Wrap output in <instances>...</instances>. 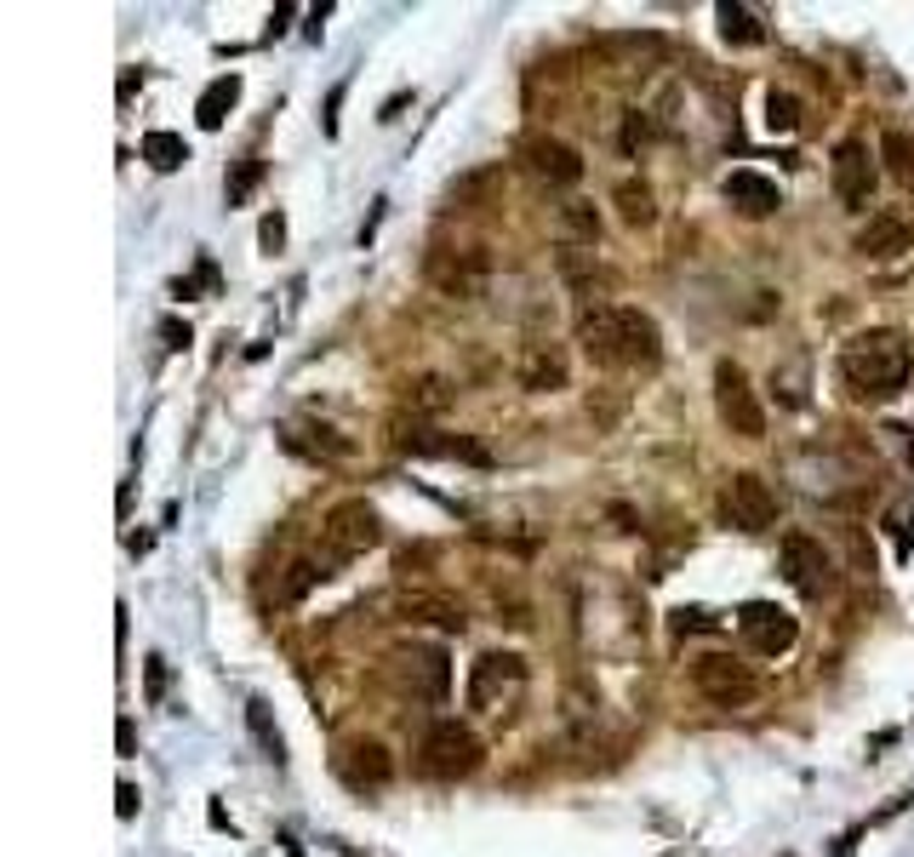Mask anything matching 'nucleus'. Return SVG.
<instances>
[{
  "label": "nucleus",
  "instance_id": "1a4fd4ad",
  "mask_svg": "<svg viewBox=\"0 0 914 857\" xmlns=\"http://www.w3.org/2000/svg\"><path fill=\"white\" fill-rule=\"evenodd\" d=\"M829 178H834L841 207L869 212L875 184H880V166H875V155H869V143H863V138H846L841 149H834V161H829Z\"/></svg>",
  "mask_w": 914,
  "mask_h": 857
},
{
  "label": "nucleus",
  "instance_id": "4c0bfd02",
  "mask_svg": "<svg viewBox=\"0 0 914 857\" xmlns=\"http://www.w3.org/2000/svg\"><path fill=\"white\" fill-rule=\"evenodd\" d=\"M618 412H623V395H589V418H595L600 428H612Z\"/></svg>",
  "mask_w": 914,
  "mask_h": 857
},
{
  "label": "nucleus",
  "instance_id": "de8ad7c7",
  "mask_svg": "<svg viewBox=\"0 0 914 857\" xmlns=\"http://www.w3.org/2000/svg\"><path fill=\"white\" fill-rule=\"evenodd\" d=\"M138 81H143V74H138V69H126V74H120V104H126V97H132V92H138Z\"/></svg>",
  "mask_w": 914,
  "mask_h": 857
},
{
  "label": "nucleus",
  "instance_id": "f8f14e48",
  "mask_svg": "<svg viewBox=\"0 0 914 857\" xmlns=\"http://www.w3.org/2000/svg\"><path fill=\"white\" fill-rule=\"evenodd\" d=\"M738 635H743L749 651H760V658H777V651H789L800 641V623H795V612L772 607V600H749L738 612Z\"/></svg>",
  "mask_w": 914,
  "mask_h": 857
},
{
  "label": "nucleus",
  "instance_id": "dca6fc26",
  "mask_svg": "<svg viewBox=\"0 0 914 857\" xmlns=\"http://www.w3.org/2000/svg\"><path fill=\"white\" fill-rule=\"evenodd\" d=\"M338 777L349 789H384L389 777H395V761H389V749L377 743V738H361V743H343L338 749Z\"/></svg>",
  "mask_w": 914,
  "mask_h": 857
},
{
  "label": "nucleus",
  "instance_id": "9d476101",
  "mask_svg": "<svg viewBox=\"0 0 914 857\" xmlns=\"http://www.w3.org/2000/svg\"><path fill=\"white\" fill-rule=\"evenodd\" d=\"M720 509H726V520L738 526V532H766V526L777 520V492L760 481V474L738 469V474L720 486Z\"/></svg>",
  "mask_w": 914,
  "mask_h": 857
},
{
  "label": "nucleus",
  "instance_id": "423d86ee",
  "mask_svg": "<svg viewBox=\"0 0 914 857\" xmlns=\"http://www.w3.org/2000/svg\"><path fill=\"white\" fill-rule=\"evenodd\" d=\"M423 274L441 297H480L487 292V251L480 246H429Z\"/></svg>",
  "mask_w": 914,
  "mask_h": 857
},
{
  "label": "nucleus",
  "instance_id": "f257e3e1",
  "mask_svg": "<svg viewBox=\"0 0 914 857\" xmlns=\"http://www.w3.org/2000/svg\"><path fill=\"white\" fill-rule=\"evenodd\" d=\"M909 366H914L909 338L892 332V326H880V332H857L841 349V384L857 400H892V395H903Z\"/></svg>",
  "mask_w": 914,
  "mask_h": 857
},
{
  "label": "nucleus",
  "instance_id": "7ed1b4c3",
  "mask_svg": "<svg viewBox=\"0 0 914 857\" xmlns=\"http://www.w3.org/2000/svg\"><path fill=\"white\" fill-rule=\"evenodd\" d=\"M480 761H487V749H480V738L469 732V726L435 720V726L423 732V772L441 777V784H457V777L480 772Z\"/></svg>",
  "mask_w": 914,
  "mask_h": 857
},
{
  "label": "nucleus",
  "instance_id": "09e8293b",
  "mask_svg": "<svg viewBox=\"0 0 914 857\" xmlns=\"http://www.w3.org/2000/svg\"><path fill=\"white\" fill-rule=\"evenodd\" d=\"M326 17H332V7H315V12H309V40H320V23H326Z\"/></svg>",
  "mask_w": 914,
  "mask_h": 857
},
{
  "label": "nucleus",
  "instance_id": "a19ab883",
  "mask_svg": "<svg viewBox=\"0 0 914 857\" xmlns=\"http://www.w3.org/2000/svg\"><path fill=\"white\" fill-rule=\"evenodd\" d=\"M161 338H166V349H189L195 343V332H189V320H161Z\"/></svg>",
  "mask_w": 914,
  "mask_h": 857
},
{
  "label": "nucleus",
  "instance_id": "9b49d317",
  "mask_svg": "<svg viewBox=\"0 0 914 857\" xmlns=\"http://www.w3.org/2000/svg\"><path fill=\"white\" fill-rule=\"evenodd\" d=\"M577 343L595 366H629V355H623V304H583L577 309Z\"/></svg>",
  "mask_w": 914,
  "mask_h": 857
},
{
  "label": "nucleus",
  "instance_id": "4468645a",
  "mask_svg": "<svg viewBox=\"0 0 914 857\" xmlns=\"http://www.w3.org/2000/svg\"><path fill=\"white\" fill-rule=\"evenodd\" d=\"M520 680H526V664L515 651H487V658H474L469 709H492V703H503V692H520Z\"/></svg>",
  "mask_w": 914,
  "mask_h": 857
},
{
  "label": "nucleus",
  "instance_id": "58836bf2",
  "mask_svg": "<svg viewBox=\"0 0 914 857\" xmlns=\"http://www.w3.org/2000/svg\"><path fill=\"white\" fill-rule=\"evenodd\" d=\"M343 92H349V81H338L332 92H326V109H320V132H326V138H338V109H343Z\"/></svg>",
  "mask_w": 914,
  "mask_h": 857
},
{
  "label": "nucleus",
  "instance_id": "f03ea898",
  "mask_svg": "<svg viewBox=\"0 0 914 857\" xmlns=\"http://www.w3.org/2000/svg\"><path fill=\"white\" fill-rule=\"evenodd\" d=\"M320 543H326V554H320L326 566H349V561H361L366 549L384 543L377 509H372L366 497H343V503H332V509H326V520H320Z\"/></svg>",
  "mask_w": 914,
  "mask_h": 857
},
{
  "label": "nucleus",
  "instance_id": "72a5a7b5",
  "mask_svg": "<svg viewBox=\"0 0 914 857\" xmlns=\"http://www.w3.org/2000/svg\"><path fill=\"white\" fill-rule=\"evenodd\" d=\"M492 600H497V612H503V623L509 629H531V607H526V595L509 584V589H492Z\"/></svg>",
  "mask_w": 914,
  "mask_h": 857
},
{
  "label": "nucleus",
  "instance_id": "a211bd4d",
  "mask_svg": "<svg viewBox=\"0 0 914 857\" xmlns=\"http://www.w3.org/2000/svg\"><path fill=\"white\" fill-rule=\"evenodd\" d=\"M395 618H400V623H435L441 635H464V629H469L464 607H457L452 595H435V589L400 595V600H395Z\"/></svg>",
  "mask_w": 914,
  "mask_h": 857
},
{
  "label": "nucleus",
  "instance_id": "6e6552de",
  "mask_svg": "<svg viewBox=\"0 0 914 857\" xmlns=\"http://www.w3.org/2000/svg\"><path fill=\"white\" fill-rule=\"evenodd\" d=\"M389 664H395L400 692H412V697H423V703H446V692H452L446 646H400Z\"/></svg>",
  "mask_w": 914,
  "mask_h": 857
},
{
  "label": "nucleus",
  "instance_id": "473e14b6",
  "mask_svg": "<svg viewBox=\"0 0 914 857\" xmlns=\"http://www.w3.org/2000/svg\"><path fill=\"white\" fill-rule=\"evenodd\" d=\"M766 126H772V132H795V126H800V104H795V92H766Z\"/></svg>",
  "mask_w": 914,
  "mask_h": 857
},
{
  "label": "nucleus",
  "instance_id": "79ce46f5",
  "mask_svg": "<svg viewBox=\"0 0 914 857\" xmlns=\"http://www.w3.org/2000/svg\"><path fill=\"white\" fill-rule=\"evenodd\" d=\"M189 281H195V292H200V286H207V292H218V263L207 258V251H200V258H195V274H189Z\"/></svg>",
  "mask_w": 914,
  "mask_h": 857
},
{
  "label": "nucleus",
  "instance_id": "f3484780",
  "mask_svg": "<svg viewBox=\"0 0 914 857\" xmlns=\"http://www.w3.org/2000/svg\"><path fill=\"white\" fill-rule=\"evenodd\" d=\"M515 384L526 395H554L566 389V349L561 343H526L515 361Z\"/></svg>",
  "mask_w": 914,
  "mask_h": 857
},
{
  "label": "nucleus",
  "instance_id": "e433bc0d",
  "mask_svg": "<svg viewBox=\"0 0 914 857\" xmlns=\"http://www.w3.org/2000/svg\"><path fill=\"white\" fill-rule=\"evenodd\" d=\"M258 246L269 251V258L286 246V218H281V212H263V223H258Z\"/></svg>",
  "mask_w": 914,
  "mask_h": 857
},
{
  "label": "nucleus",
  "instance_id": "2f4dec72",
  "mask_svg": "<svg viewBox=\"0 0 914 857\" xmlns=\"http://www.w3.org/2000/svg\"><path fill=\"white\" fill-rule=\"evenodd\" d=\"M880 161L892 166V178H903L914 189V138L909 132H886L880 138Z\"/></svg>",
  "mask_w": 914,
  "mask_h": 857
},
{
  "label": "nucleus",
  "instance_id": "8fccbe9b",
  "mask_svg": "<svg viewBox=\"0 0 914 857\" xmlns=\"http://www.w3.org/2000/svg\"><path fill=\"white\" fill-rule=\"evenodd\" d=\"M909 463H914V441H909Z\"/></svg>",
  "mask_w": 914,
  "mask_h": 857
},
{
  "label": "nucleus",
  "instance_id": "0eeeda50",
  "mask_svg": "<svg viewBox=\"0 0 914 857\" xmlns=\"http://www.w3.org/2000/svg\"><path fill=\"white\" fill-rule=\"evenodd\" d=\"M692 686L715 703V709H743V703L754 697V669L738 664V658H726V651H703V658L692 664Z\"/></svg>",
  "mask_w": 914,
  "mask_h": 857
},
{
  "label": "nucleus",
  "instance_id": "6ab92c4d",
  "mask_svg": "<svg viewBox=\"0 0 914 857\" xmlns=\"http://www.w3.org/2000/svg\"><path fill=\"white\" fill-rule=\"evenodd\" d=\"M554 269H561V281L583 297V304H606V286H612V269H606L589 246H561V258H554Z\"/></svg>",
  "mask_w": 914,
  "mask_h": 857
},
{
  "label": "nucleus",
  "instance_id": "a878e982",
  "mask_svg": "<svg viewBox=\"0 0 914 857\" xmlns=\"http://www.w3.org/2000/svg\"><path fill=\"white\" fill-rule=\"evenodd\" d=\"M246 726H251V738H258V749L269 754L274 766H281V761H286V738H281V726H274V715H269L263 697H246Z\"/></svg>",
  "mask_w": 914,
  "mask_h": 857
},
{
  "label": "nucleus",
  "instance_id": "aec40b11",
  "mask_svg": "<svg viewBox=\"0 0 914 857\" xmlns=\"http://www.w3.org/2000/svg\"><path fill=\"white\" fill-rule=\"evenodd\" d=\"M726 200H731V207H738L743 218H772V212L783 207L777 184H772V178H760V172H749V166L726 172Z\"/></svg>",
  "mask_w": 914,
  "mask_h": 857
},
{
  "label": "nucleus",
  "instance_id": "37998d69",
  "mask_svg": "<svg viewBox=\"0 0 914 857\" xmlns=\"http://www.w3.org/2000/svg\"><path fill=\"white\" fill-rule=\"evenodd\" d=\"M138 800H143V795H138L132 784H120V789H115V812H120V818H138Z\"/></svg>",
  "mask_w": 914,
  "mask_h": 857
},
{
  "label": "nucleus",
  "instance_id": "c03bdc74",
  "mask_svg": "<svg viewBox=\"0 0 914 857\" xmlns=\"http://www.w3.org/2000/svg\"><path fill=\"white\" fill-rule=\"evenodd\" d=\"M115 743H120V754H132L138 749V738H132V720L120 715V726H115Z\"/></svg>",
  "mask_w": 914,
  "mask_h": 857
},
{
  "label": "nucleus",
  "instance_id": "20e7f679",
  "mask_svg": "<svg viewBox=\"0 0 914 857\" xmlns=\"http://www.w3.org/2000/svg\"><path fill=\"white\" fill-rule=\"evenodd\" d=\"M777 566H783V577H789L806 600H823V595L841 589V566H834V554L811 532H789V538H783Z\"/></svg>",
  "mask_w": 914,
  "mask_h": 857
},
{
  "label": "nucleus",
  "instance_id": "393cba45",
  "mask_svg": "<svg viewBox=\"0 0 914 857\" xmlns=\"http://www.w3.org/2000/svg\"><path fill=\"white\" fill-rule=\"evenodd\" d=\"M612 200H618V212H623L629 230H652V223H657V200H652V189L641 178H623Z\"/></svg>",
  "mask_w": 914,
  "mask_h": 857
},
{
  "label": "nucleus",
  "instance_id": "c85d7f7f",
  "mask_svg": "<svg viewBox=\"0 0 914 857\" xmlns=\"http://www.w3.org/2000/svg\"><path fill=\"white\" fill-rule=\"evenodd\" d=\"M561 235H566V246H595L600 240V212L589 207V200H566L561 207Z\"/></svg>",
  "mask_w": 914,
  "mask_h": 857
},
{
  "label": "nucleus",
  "instance_id": "b1692460",
  "mask_svg": "<svg viewBox=\"0 0 914 857\" xmlns=\"http://www.w3.org/2000/svg\"><path fill=\"white\" fill-rule=\"evenodd\" d=\"M241 104V74H218V81L200 92V104H195V120L207 126V132H218V126L228 120V109Z\"/></svg>",
  "mask_w": 914,
  "mask_h": 857
},
{
  "label": "nucleus",
  "instance_id": "ea45409f",
  "mask_svg": "<svg viewBox=\"0 0 914 857\" xmlns=\"http://www.w3.org/2000/svg\"><path fill=\"white\" fill-rule=\"evenodd\" d=\"M646 138H652V120H646L641 109H634V115L623 120V149H629V155H634V149H641Z\"/></svg>",
  "mask_w": 914,
  "mask_h": 857
},
{
  "label": "nucleus",
  "instance_id": "2eb2a0df",
  "mask_svg": "<svg viewBox=\"0 0 914 857\" xmlns=\"http://www.w3.org/2000/svg\"><path fill=\"white\" fill-rule=\"evenodd\" d=\"M909 246H914V218H903V212H869V223L852 235V251L857 258H875V263L903 258Z\"/></svg>",
  "mask_w": 914,
  "mask_h": 857
},
{
  "label": "nucleus",
  "instance_id": "bb28decb",
  "mask_svg": "<svg viewBox=\"0 0 914 857\" xmlns=\"http://www.w3.org/2000/svg\"><path fill=\"white\" fill-rule=\"evenodd\" d=\"M715 17H720V35H726L731 46H760V40H766V30H760V17H754L749 7H738V0H720V7H715Z\"/></svg>",
  "mask_w": 914,
  "mask_h": 857
},
{
  "label": "nucleus",
  "instance_id": "c756f323",
  "mask_svg": "<svg viewBox=\"0 0 914 857\" xmlns=\"http://www.w3.org/2000/svg\"><path fill=\"white\" fill-rule=\"evenodd\" d=\"M452 395H457V389L446 384V377H418V384H406V407L435 418V412H446V407H452Z\"/></svg>",
  "mask_w": 914,
  "mask_h": 857
},
{
  "label": "nucleus",
  "instance_id": "c9c22d12",
  "mask_svg": "<svg viewBox=\"0 0 914 857\" xmlns=\"http://www.w3.org/2000/svg\"><path fill=\"white\" fill-rule=\"evenodd\" d=\"M143 697L149 703L166 697V658H161V651H149V658H143Z\"/></svg>",
  "mask_w": 914,
  "mask_h": 857
},
{
  "label": "nucleus",
  "instance_id": "7c9ffc66",
  "mask_svg": "<svg viewBox=\"0 0 914 857\" xmlns=\"http://www.w3.org/2000/svg\"><path fill=\"white\" fill-rule=\"evenodd\" d=\"M258 184H263V155H241L235 172H228V184H223V200H228V207H246Z\"/></svg>",
  "mask_w": 914,
  "mask_h": 857
},
{
  "label": "nucleus",
  "instance_id": "a18cd8bd",
  "mask_svg": "<svg viewBox=\"0 0 914 857\" xmlns=\"http://www.w3.org/2000/svg\"><path fill=\"white\" fill-rule=\"evenodd\" d=\"M406 104H412V92H395V97H389V104H384V109H377V120H395V115H400Z\"/></svg>",
  "mask_w": 914,
  "mask_h": 857
},
{
  "label": "nucleus",
  "instance_id": "39448f33",
  "mask_svg": "<svg viewBox=\"0 0 914 857\" xmlns=\"http://www.w3.org/2000/svg\"><path fill=\"white\" fill-rule=\"evenodd\" d=\"M715 412H720V423L731 428V435H743V441L766 435V412H760L754 384H749V372L738 361H715Z\"/></svg>",
  "mask_w": 914,
  "mask_h": 857
},
{
  "label": "nucleus",
  "instance_id": "f704fd0d",
  "mask_svg": "<svg viewBox=\"0 0 914 857\" xmlns=\"http://www.w3.org/2000/svg\"><path fill=\"white\" fill-rule=\"evenodd\" d=\"M669 623H675V635H698V629H720V618H708L703 607H675V612H669Z\"/></svg>",
  "mask_w": 914,
  "mask_h": 857
},
{
  "label": "nucleus",
  "instance_id": "5701e85b",
  "mask_svg": "<svg viewBox=\"0 0 914 857\" xmlns=\"http://www.w3.org/2000/svg\"><path fill=\"white\" fill-rule=\"evenodd\" d=\"M623 355H629V366H646V372L664 361V332H657V320L646 309H629V304H623Z\"/></svg>",
  "mask_w": 914,
  "mask_h": 857
},
{
  "label": "nucleus",
  "instance_id": "ddd939ff",
  "mask_svg": "<svg viewBox=\"0 0 914 857\" xmlns=\"http://www.w3.org/2000/svg\"><path fill=\"white\" fill-rule=\"evenodd\" d=\"M520 161L531 166V178H543L554 189H572L583 178V155H577V149L561 143V138H543V132L520 138Z\"/></svg>",
  "mask_w": 914,
  "mask_h": 857
},
{
  "label": "nucleus",
  "instance_id": "cd10ccee",
  "mask_svg": "<svg viewBox=\"0 0 914 857\" xmlns=\"http://www.w3.org/2000/svg\"><path fill=\"white\" fill-rule=\"evenodd\" d=\"M138 155L155 166V172H177L189 161V143L177 138V132H143V143H138Z\"/></svg>",
  "mask_w": 914,
  "mask_h": 857
},
{
  "label": "nucleus",
  "instance_id": "412c9836",
  "mask_svg": "<svg viewBox=\"0 0 914 857\" xmlns=\"http://www.w3.org/2000/svg\"><path fill=\"white\" fill-rule=\"evenodd\" d=\"M286 451H297V458H315V463H343L349 458V441L338 435V428H326V423H286Z\"/></svg>",
  "mask_w": 914,
  "mask_h": 857
},
{
  "label": "nucleus",
  "instance_id": "49530a36",
  "mask_svg": "<svg viewBox=\"0 0 914 857\" xmlns=\"http://www.w3.org/2000/svg\"><path fill=\"white\" fill-rule=\"evenodd\" d=\"M292 12H297V7H274V12H269V35H286V17H292Z\"/></svg>",
  "mask_w": 914,
  "mask_h": 857
},
{
  "label": "nucleus",
  "instance_id": "4be33fe9",
  "mask_svg": "<svg viewBox=\"0 0 914 857\" xmlns=\"http://www.w3.org/2000/svg\"><path fill=\"white\" fill-rule=\"evenodd\" d=\"M497 184H503V166H474V172H464V178H452V184L441 189V212H474V207H487V200L497 195Z\"/></svg>",
  "mask_w": 914,
  "mask_h": 857
}]
</instances>
